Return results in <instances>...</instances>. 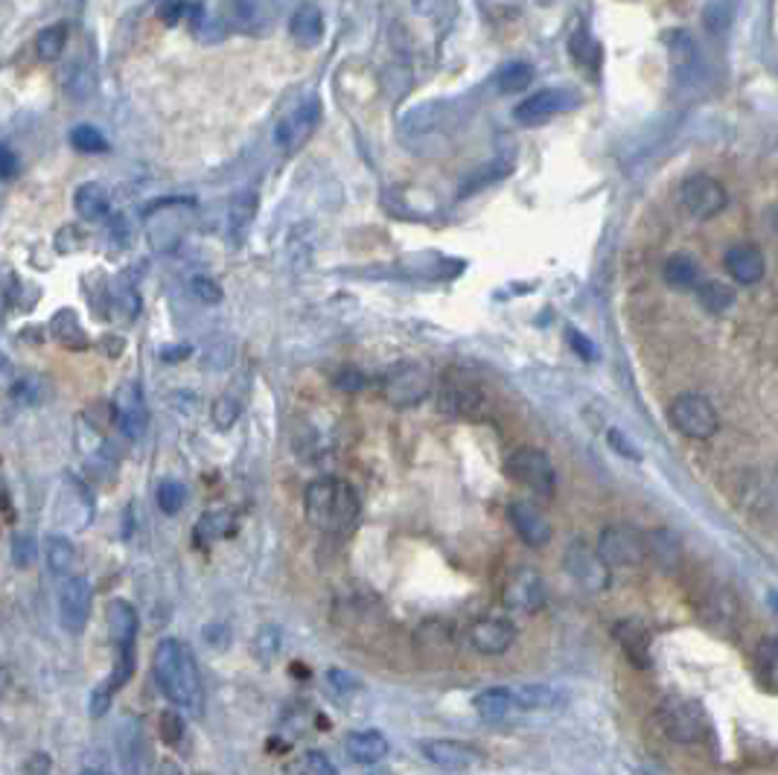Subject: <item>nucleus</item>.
I'll list each match as a JSON object with an SVG mask.
<instances>
[{
	"mask_svg": "<svg viewBox=\"0 0 778 775\" xmlns=\"http://www.w3.org/2000/svg\"><path fill=\"white\" fill-rule=\"evenodd\" d=\"M152 674L158 688L167 694L172 706H178L190 717H201V712H205V685H201L193 650L184 642L161 638L152 653Z\"/></svg>",
	"mask_w": 778,
	"mask_h": 775,
	"instance_id": "obj_1",
	"label": "nucleus"
},
{
	"mask_svg": "<svg viewBox=\"0 0 778 775\" xmlns=\"http://www.w3.org/2000/svg\"><path fill=\"white\" fill-rule=\"evenodd\" d=\"M303 507H307V519L316 525L318 530L341 537L350 534L362 516V501L359 493L345 478H318L307 487L303 496Z\"/></svg>",
	"mask_w": 778,
	"mask_h": 775,
	"instance_id": "obj_2",
	"label": "nucleus"
},
{
	"mask_svg": "<svg viewBox=\"0 0 778 775\" xmlns=\"http://www.w3.org/2000/svg\"><path fill=\"white\" fill-rule=\"evenodd\" d=\"M656 721L662 726L665 737L674 744H700L709 737V717L697 699L665 697L656 708Z\"/></svg>",
	"mask_w": 778,
	"mask_h": 775,
	"instance_id": "obj_3",
	"label": "nucleus"
},
{
	"mask_svg": "<svg viewBox=\"0 0 778 775\" xmlns=\"http://www.w3.org/2000/svg\"><path fill=\"white\" fill-rule=\"evenodd\" d=\"M670 426L686 435L691 440H709L715 438L717 429H720V417H717V408L711 406L709 397L702 394H679L668 408Z\"/></svg>",
	"mask_w": 778,
	"mask_h": 775,
	"instance_id": "obj_4",
	"label": "nucleus"
},
{
	"mask_svg": "<svg viewBox=\"0 0 778 775\" xmlns=\"http://www.w3.org/2000/svg\"><path fill=\"white\" fill-rule=\"evenodd\" d=\"M508 476L513 481H519L528 490L540 493V496H555L557 490V469L551 464L542 449H533V446H519L508 455Z\"/></svg>",
	"mask_w": 778,
	"mask_h": 775,
	"instance_id": "obj_5",
	"label": "nucleus"
},
{
	"mask_svg": "<svg viewBox=\"0 0 778 775\" xmlns=\"http://www.w3.org/2000/svg\"><path fill=\"white\" fill-rule=\"evenodd\" d=\"M382 394L391 406L409 408L423 403L429 394H432V377L423 365H415V361H402L397 368H391L382 379Z\"/></svg>",
	"mask_w": 778,
	"mask_h": 775,
	"instance_id": "obj_6",
	"label": "nucleus"
},
{
	"mask_svg": "<svg viewBox=\"0 0 778 775\" xmlns=\"http://www.w3.org/2000/svg\"><path fill=\"white\" fill-rule=\"evenodd\" d=\"M598 554L607 560L609 568L639 566V563L648 560V539L630 525H609V528L601 530Z\"/></svg>",
	"mask_w": 778,
	"mask_h": 775,
	"instance_id": "obj_7",
	"label": "nucleus"
},
{
	"mask_svg": "<svg viewBox=\"0 0 778 775\" xmlns=\"http://www.w3.org/2000/svg\"><path fill=\"white\" fill-rule=\"evenodd\" d=\"M318 123H321V102H298V106H295L292 111H286L278 120V126H275V147L286 155L298 152V149L312 138V131L318 129Z\"/></svg>",
	"mask_w": 778,
	"mask_h": 775,
	"instance_id": "obj_8",
	"label": "nucleus"
},
{
	"mask_svg": "<svg viewBox=\"0 0 778 775\" xmlns=\"http://www.w3.org/2000/svg\"><path fill=\"white\" fill-rule=\"evenodd\" d=\"M679 201H682L688 216L706 222V219H715V216L724 213L726 205H729V196H726L724 185L717 178L691 176L679 187Z\"/></svg>",
	"mask_w": 778,
	"mask_h": 775,
	"instance_id": "obj_9",
	"label": "nucleus"
},
{
	"mask_svg": "<svg viewBox=\"0 0 778 775\" xmlns=\"http://www.w3.org/2000/svg\"><path fill=\"white\" fill-rule=\"evenodd\" d=\"M117 758L123 775H152V746L138 717H123L117 729Z\"/></svg>",
	"mask_w": 778,
	"mask_h": 775,
	"instance_id": "obj_10",
	"label": "nucleus"
},
{
	"mask_svg": "<svg viewBox=\"0 0 778 775\" xmlns=\"http://www.w3.org/2000/svg\"><path fill=\"white\" fill-rule=\"evenodd\" d=\"M580 106V97L569 88H542V91L531 93L528 100H522L513 111L517 123L522 126H542L548 120H555L557 115H566L571 108Z\"/></svg>",
	"mask_w": 778,
	"mask_h": 775,
	"instance_id": "obj_11",
	"label": "nucleus"
},
{
	"mask_svg": "<svg viewBox=\"0 0 778 775\" xmlns=\"http://www.w3.org/2000/svg\"><path fill=\"white\" fill-rule=\"evenodd\" d=\"M562 560H566L569 575L575 577L584 589L604 592L609 586V566L601 554H598V548H589L586 543L575 539V543L566 548V557H562Z\"/></svg>",
	"mask_w": 778,
	"mask_h": 775,
	"instance_id": "obj_12",
	"label": "nucleus"
},
{
	"mask_svg": "<svg viewBox=\"0 0 778 775\" xmlns=\"http://www.w3.org/2000/svg\"><path fill=\"white\" fill-rule=\"evenodd\" d=\"M59 523L70 530H86L93 519V493L79 476L64 473L62 478V496H59Z\"/></svg>",
	"mask_w": 778,
	"mask_h": 775,
	"instance_id": "obj_13",
	"label": "nucleus"
},
{
	"mask_svg": "<svg viewBox=\"0 0 778 775\" xmlns=\"http://www.w3.org/2000/svg\"><path fill=\"white\" fill-rule=\"evenodd\" d=\"M438 408L443 415L458 417V420H481L490 411V399L478 385L449 382L440 388Z\"/></svg>",
	"mask_w": 778,
	"mask_h": 775,
	"instance_id": "obj_14",
	"label": "nucleus"
},
{
	"mask_svg": "<svg viewBox=\"0 0 778 775\" xmlns=\"http://www.w3.org/2000/svg\"><path fill=\"white\" fill-rule=\"evenodd\" d=\"M91 584L86 577H68L59 592V618L70 636H79L91 618Z\"/></svg>",
	"mask_w": 778,
	"mask_h": 775,
	"instance_id": "obj_15",
	"label": "nucleus"
},
{
	"mask_svg": "<svg viewBox=\"0 0 778 775\" xmlns=\"http://www.w3.org/2000/svg\"><path fill=\"white\" fill-rule=\"evenodd\" d=\"M505 607L513 609V613L531 615L537 609H542L546 604V584H542L540 572L522 566L517 568L513 575L508 577V586H505Z\"/></svg>",
	"mask_w": 778,
	"mask_h": 775,
	"instance_id": "obj_16",
	"label": "nucleus"
},
{
	"mask_svg": "<svg viewBox=\"0 0 778 775\" xmlns=\"http://www.w3.org/2000/svg\"><path fill=\"white\" fill-rule=\"evenodd\" d=\"M513 642H517V627H513L508 618L485 615V618L472 622L470 645L476 647L481 656H501V653L510 650Z\"/></svg>",
	"mask_w": 778,
	"mask_h": 775,
	"instance_id": "obj_17",
	"label": "nucleus"
},
{
	"mask_svg": "<svg viewBox=\"0 0 778 775\" xmlns=\"http://www.w3.org/2000/svg\"><path fill=\"white\" fill-rule=\"evenodd\" d=\"M724 266L738 286H756L767 275V257L752 242H735L724 257Z\"/></svg>",
	"mask_w": 778,
	"mask_h": 775,
	"instance_id": "obj_18",
	"label": "nucleus"
},
{
	"mask_svg": "<svg viewBox=\"0 0 778 775\" xmlns=\"http://www.w3.org/2000/svg\"><path fill=\"white\" fill-rule=\"evenodd\" d=\"M510 525L517 528L522 543H528L531 548H546L555 537V528L546 519V514L531 501H513L510 505Z\"/></svg>",
	"mask_w": 778,
	"mask_h": 775,
	"instance_id": "obj_19",
	"label": "nucleus"
},
{
	"mask_svg": "<svg viewBox=\"0 0 778 775\" xmlns=\"http://www.w3.org/2000/svg\"><path fill=\"white\" fill-rule=\"evenodd\" d=\"M616 633V642L621 645L627 659L636 665V668H650V659H654V650H650V629L639 622V618H621V622L612 627Z\"/></svg>",
	"mask_w": 778,
	"mask_h": 775,
	"instance_id": "obj_20",
	"label": "nucleus"
},
{
	"mask_svg": "<svg viewBox=\"0 0 778 775\" xmlns=\"http://www.w3.org/2000/svg\"><path fill=\"white\" fill-rule=\"evenodd\" d=\"M114 423L129 440H138L147 429V408L134 385H123L114 399Z\"/></svg>",
	"mask_w": 778,
	"mask_h": 775,
	"instance_id": "obj_21",
	"label": "nucleus"
},
{
	"mask_svg": "<svg viewBox=\"0 0 778 775\" xmlns=\"http://www.w3.org/2000/svg\"><path fill=\"white\" fill-rule=\"evenodd\" d=\"M423 755L432 761L435 767L440 769H467L478 761L476 749H470L467 744H458V741H449V737H432V741H423L420 744Z\"/></svg>",
	"mask_w": 778,
	"mask_h": 775,
	"instance_id": "obj_22",
	"label": "nucleus"
},
{
	"mask_svg": "<svg viewBox=\"0 0 778 775\" xmlns=\"http://www.w3.org/2000/svg\"><path fill=\"white\" fill-rule=\"evenodd\" d=\"M662 277H665V284H668L670 289H677V292H697V289L706 284L700 262L694 260L691 254H682V251L670 254L668 260H665Z\"/></svg>",
	"mask_w": 778,
	"mask_h": 775,
	"instance_id": "obj_23",
	"label": "nucleus"
},
{
	"mask_svg": "<svg viewBox=\"0 0 778 775\" xmlns=\"http://www.w3.org/2000/svg\"><path fill=\"white\" fill-rule=\"evenodd\" d=\"M347 755L356 761V764H365V767H373L388 755V737L379 729H362L350 732L345 741Z\"/></svg>",
	"mask_w": 778,
	"mask_h": 775,
	"instance_id": "obj_24",
	"label": "nucleus"
},
{
	"mask_svg": "<svg viewBox=\"0 0 778 775\" xmlns=\"http://www.w3.org/2000/svg\"><path fill=\"white\" fill-rule=\"evenodd\" d=\"M106 622H109V636L114 642V647H131L134 638H138V613L131 607L129 600L114 598L109 604V613H106Z\"/></svg>",
	"mask_w": 778,
	"mask_h": 775,
	"instance_id": "obj_25",
	"label": "nucleus"
},
{
	"mask_svg": "<svg viewBox=\"0 0 778 775\" xmlns=\"http://www.w3.org/2000/svg\"><path fill=\"white\" fill-rule=\"evenodd\" d=\"M289 32L301 47H318L325 39V12L316 3H303V7L295 9Z\"/></svg>",
	"mask_w": 778,
	"mask_h": 775,
	"instance_id": "obj_26",
	"label": "nucleus"
},
{
	"mask_svg": "<svg viewBox=\"0 0 778 775\" xmlns=\"http://www.w3.org/2000/svg\"><path fill=\"white\" fill-rule=\"evenodd\" d=\"M472 706H476L481 721L499 723L505 721L513 708H517V697H513V688H501V685H496V688H485V692L478 694Z\"/></svg>",
	"mask_w": 778,
	"mask_h": 775,
	"instance_id": "obj_27",
	"label": "nucleus"
},
{
	"mask_svg": "<svg viewBox=\"0 0 778 775\" xmlns=\"http://www.w3.org/2000/svg\"><path fill=\"white\" fill-rule=\"evenodd\" d=\"M73 205H77V213L86 219V222H100L106 219L111 210L109 192L102 190L100 185H82L73 192Z\"/></svg>",
	"mask_w": 778,
	"mask_h": 775,
	"instance_id": "obj_28",
	"label": "nucleus"
},
{
	"mask_svg": "<svg viewBox=\"0 0 778 775\" xmlns=\"http://www.w3.org/2000/svg\"><path fill=\"white\" fill-rule=\"evenodd\" d=\"M50 332H53V338L59 341V345L70 347V350H86L88 347L86 330L79 327V318L70 312V309H62V312L53 315V321H50Z\"/></svg>",
	"mask_w": 778,
	"mask_h": 775,
	"instance_id": "obj_29",
	"label": "nucleus"
},
{
	"mask_svg": "<svg viewBox=\"0 0 778 775\" xmlns=\"http://www.w3.org/2000/svg\"><path fill=\"white\" fill-rule=\"evenodd\" d=\"M77 563V545L70 543L68 537H47V566H50V572L56 577H70Z\"/></svg>",
	"mask_w": 778,
	"mask_h": 775,
	"instance_id": "obj_30",
	"label": "nucleus"
},
{
	"mask_svg": "<svg viewBox=\"0 0 778 775\" xmlns=\"http://www.w3.org/2000/svg\"><path fill=\"white\" fill-rule=\"evenodd\" d=\"M645 539H648V557H654L662 568L677 566L679 557H682V548H679V539L670 530H650V534H645Z\"/></svg>",
	"mask_w": 778,
	"mask_h": 775,
	"instance_id": "obj_31",
	"label": "nucleus"
},
{
	"mask_svg": "<svg viewBox=\"0 0 778 775\" xmlns=\"http://www.w3.org/2000/svg\"><path fill=\"white\" fill-rule=\"evenodd\" d=\"M513 697H517V708H557L562 706V694L551 685H519L513 688Z\"/></svg>",
	"mask_w": 778,
	"mask_h": 775,
	"instance_id": "obj_32",
	"label": "nucleus"
},
{
	"mask_svg": "<svg viewBox=\"0 0 778 775\" xmlns=\"http://www.w3.org/2000/svg\"><path fill=\"white\" fill-rule=\"evenodd\" d=\"M68 41H70L68 23H53V27H47V30L39 32V39H36V53H39V59H44V62H56V59H62V53L68 50Z\"/></svg>",
	"mask_w": 778,
	"mask_h": 775,
	"instance_id": "obj_33",
	"label": "nucleus"
},
{
	"mask_svg": "<svg viewBox=\"0 0 778 775\" xmlns=\"http://www.w3.org/2000/svg\"><path fill=\"white\" fill-rule=\"evenodd\" d=\"M697 300L700 307L711 315H724L735 307V292L720 280H706V284L697 289Z\"/></svg>",
	"mask_w": 778,
	"mask_h": 775,
	"instance_id": "obj_34",
	"label": "nucleus"
},
{
	"mask_svg": "<svg viewBox=\"0 0 778 775\" xmlns=\"http://www.w3.org/2000/svg\"><path fill=\"white\" fill-rule=\"evenodd\" d=\"M429 645H435V650H432L435 659H443V656H449V653H452V629H449V624L426 622L423 627L417 629V647H420V650H426Z\"/></svg>",
	"mask_w": 778,
	"mask_h": 775,
	"instance_id": "obj_35",
	"label": "nucleus"
},
{
	"mask_svg": "<svg viewBox=\"0 0 778 775\" xmlns=\"http://www.w3.org/2000/svg\"><path fill=\"white\" fill-rule=\"evenodd\" d=\"M257 216V192L246 190L233 196L231 201V239H239L251 228Z\"/></svg>",
	"mask_w": 778,
	"mask_h": 775,
	"instance_id": "obj_36",
	"label": "nucleus"
},
{
	"mask_svg": "<svg viewBox=\"0 0 778 775\" xmlns=\"http://www.w3.org/2000/svg\"><path fill=\"white\" fill-rule=\"evenodd\" d=\"M533 68L528 62H510L496 73V88L499 93H519L525 88H531Z\"/></svg>",
	"mask_w": 778,
	"mask_h": 775,
	"instance_id": "obj_37",
	"label": "nucleus"
},
{
	"mask_svg": "<svg viewBox=\"0 0 778 775\" xmlns=\"http://www.w3.org/2000/svg\"><path fill=\"white\" fill-rule=\"evenodd\" d=\"M231 514L228 510H208V514L201 516L199 525H196V543L208 545L213 543V539L225 537L228 530H231Z\"/></svg>",
	"mask_w": 778,
	"mask_h": 775,
	"instance_id": "obj_38",
	"label": "nucleus"
},
{
	"mask_svg": "<svg viewBox=\"0 0 778 775\" xmlns=\"http://www.w3.org/2000/svg\"><path fill=\"white\" fill-rule=\"evenodd\" d=\"M255 656L262 662V665H269V662L278 659L280 647H283V633H280V627H275V624H262L260 629H257L255 636Z\"/></svg>",
	"mask_w": 778,
	"mask_h": 775,
	"instance_id": "obj_39",
	"label": "nucleus"
},
{
	"mask_svg": "<svg viewBox=\"0 0 778 775\" xmlns=\"http://www.w3.org/2000/svg\"><path fill=\"white\" fill-rule=\"evenodd\" d=\"M111 307H114V315L120 318V321H134L140 312L138 289H134L131 284L114 286V292H111Z\"/></svg>",
	"mask_w": 778,
	"mask_h": 775,
	"instance_id": "obj_40",
	"label": "nucleus"
},
{
	"mask_svg": "<svg viewBox=\"0 0 778 775\" xmlns=\"http://www.w3.org/2000/svg\"><path fill=\"white\" fill-rule=\"evenodd\" d=\"M187 501V487L181 481H176V478H167V481L158 484V507H161L163 514H178L181 507H184Z\"/></svg>",
	"mask_w": 778,
	"mask_h": 775,
	"instance_id": "obj_41",
	"label": "nucleus"
},
{
	"mask_svg": "<svg viewBox=\"0 0 778 775\" xmlns=\"http://www.w3.org/2000/svg\"><path fill=\"white\" fill-rule=\"evenodd\" d=\"M70 143H73L79 152L88 155L106 152V149H109V140L102 138V131L93 129V126H77V129L70 131Z\"/></svg>",
	"mask_w": 778,
	"mask_h": 775,
	"instance_id": "obj_42",
	"label": "nucleus"
},
{
	"mask_svg": "<svg viewBox=\"0 0 778 775\" xmlns=\"http://www.w3.org/2000/svg\"><path fill=\"white\" fill-rule=\"evenodd\" d=\"M64 88H68V97L73 100H88L93 91V73L86 64H73L64 77Z\"/></svg>",
	"mask_w": 778,
	"mask_h": 775,
	"instance_id": "obj_43",
	"label": "nucleus"
},
{
	"mask_svg": "<svg viewBox=\"0 0 778 775\" xmlns=\"http://www.w3.org/2000/svg\"><path fill=\"white\" fill-rule=\"evenodd\" d=\"M9 397L16 399L18 406H39L44 399V382L39 377H21L9 388Z\"/></svg>",
	"mask_w": 778,
	"mask_h": 775,
	"instance_id": "obj_44",
	"label": "nucleus"
},
{
	"mask_svg": "<svg viewBox=\"0 0 778 775\" xmlns=\"http://www.w3.org/2000/svg\"><path fill=\"white\" fill-rule=\"evenodd\" d=\"M213 423L219 429H231L233 423L239 420V399L233 394H222V397L213 403V411H210Z\"/></svg>",
	"mask_w": 778,
	"mask_h": 775,
	"instance_id": "obj_45",
	"label": "nucleus"
},
{
	"mask_svg": "<svg viewBox=\"0 0 778 775\" xmlns=\"http://www.w3.org/2000/svg\"><path fill=\"white\" fill-rule=\"evenodd\" d=\"M190 292H193L196 298L201 300V304H208V307H217V304H222V298H225L222 286L205 275H196L193 280H190Z\"/></svg>",
	"mask_w": 778,
	"mask_h": 775,
	"instance_id": "obj_46",
	"label": "nucleus"
},
{
	"mask_svg": "<svg viewBox=\"0 0 778 775\" xmlns=\"http://www.w3.org/2000/svg\"><path fill=\"white\" fill-rule=\"evenodd\" d=\"M36 554H39V548L32 543V537H27V534L12 537V560H16L18 568H30L36 563Z\"/></svg>",
	"mask_w": 778,
	"mask_h": 775,
	"instance_id": "obj_47",
	"label": "nucleus"
},
{
	"mask_svg": "<svg viewBox=\"0 0 778 775\" xmlns=\"http://www.w3.org/2000/svg\"><path fill=\"white\" fill-rule=\"evenodd\" d=\"M303 769H307V775H339L336 764L321 749H309L303 758Z\"/></svg>",
	"mask_w": 778,
	"mask_h": 775,
	"instance_id": "obj_48",
	"label": "nucleus"
},
{
	"mask_svg": "<svg viewBox=\"0 0 778 775\" xmlns=\"http://www.w3.org/2000/svg\"><path fill=\"white\" fill-rule=\"evenodd\" d=\"M161 735L167 744H178V741H181V735H184V721H181L176 712H163L161 714Z\"/></svg>",
	"mask_w": 778,
	"mask_h": 775,
	"instance_id": "obj_49",
	"label": "nucleus"
},
{
	"mask_svg": "<svg viewBox=\"0 0 778 775\" xmlns=\"http://www.w3.org/2000/svg\"><path fill=\"white\" fill-rule=\"evenodd\" d=\"M327 679H330L332 688H336V692H341V694L359 692V688H362V683H359V676L347 674V670H339V668H332L330 674H327Z\"/></svg>",
	"mask_w": 778,
	"mask_h": 775,
	"instance_id": "obj_50",
	"label": "nucleus"
},
{
	"mask_svg": "<svg viewBox=\"0 0 778 775\" xmlns=\"http://www.w3.org/2000/svg\"><path fill=\"white\" fill-rule=\"evenodd\" d=\"M607 440H609V446H612V449H616L618 455H625V458H632V461H639V458H641L639 449H636V446H632L630 440H627L625 435H621V431H618V429H609Z\"/></svg>",
	"mask_w": 778,
	"mask_h": 775,
	"instance_id": "obj_51",
	"label": "nucleus"
},
{
	"mask_svg": "<svg viewBox=\"0 0 778 775\" xmlns=\"http://www.w3.org/2000/svg\"><path fill=\"white\" fill-rule=\"evenodd\" d=\"M566 338H569V345L575 347V354H578L580 359H595V345L586 336H580L575 327H569V330H566Z\"/></svg>",
	"mask_w": 778,
	"mask_h": 775,
	"instance_id": "obj_52",
	"label": "nucleus"
},
{
	"mask_svg": "<svg viewBox=\"0 0 778 775\" xmlns=\"http://www.w3.org/2000/svg\"><path fill=\"white\" fill-rule=\"evenodd\" d=\"M23 775H50V755L32 753L23 761Z\"/></svg>",
	"mask_w": 778,
	"mask_h": 775,
	"instance_id": "obj_53",
	"label": "nucleus"
},
{
	"mask_svg": "<svg viewBox=\"0 0 778 775\" xmlns=\"http://www.w3.org/2000/svg\"><path fill=\"white\" fill-rule=\"evenodd\" d=\"M190 12V7H187L184 0H163V7H161V18L167 23H178L181 18Z\"/></svg>",
	"mask_w": 778,
	"mask_h": 775,
	"instance_id": "obj_54",
	"label": "nucleus"
},
{
	"mask_svg": "<svg viewBox=\"0 0 778 775\" xmlns=\"http://www.w3.org/2000/svg\"><path fill=\"white\" fill-rule=\"evenodd\" d=\"M336 385H339L341 391H359V388L365 385V377L359 374V370L347 368V370H341L339 379H336Z\"/></svg>",
	"mask_w": 778,
	"mask_h": 775,
	"instance_id": "obj_55",
	"label": "nucleus"
},
{
	"mask_svg": "<svg viewBox=\"0 0 778 775\" xmlns=\"http://www.w3.org/2000/svg\"><path fill=\"white\" fill-rule=\"evenodd\" d=\"M16 169H18L16 152H12L9 147H3L0 149V176H3V181H9V178L16 176Z\"/></svg>",
	"mask_w": 778,
	"mask_h": 775,
	"instance_id": "obj_56",
	"label": "nucleus"
},
{
	"mask_svg": "<svg viewBox=\"0 0 778 775\" xmlns=\"http://www.w3.org/2000/svg\"><path fill=\"white\" fill-rule=\"evenodd\" d=\"M415 9L423 12V16H438L440 9H443V0H415Z\"/></svg>",
	"mask_w": 778,
	"mask_h": 775,
	"instance_id": "obj_57",
	"label": "nucleus"
},
{
	"mask_svg": "<svg viewBox=\"0 0 778 775\" xmlns=\"http://www.w3.org/2000/svg\"><path fill=\"white\" fill-rule=\"evenodd\" d=\"M154 775H184V773H181V767H178L176 761L163 758L161 764H158V773H154Z\"/></svg>",
	"mask_w": 778,
	"mask_h": 775,
	"instance_id": "obj_58",
	"label": "nucleus"
},
{
	"mask_svg": "<svg viewBox=\"0 0 778 775\" xmlns=\"http://www.w3.org/2000/svg\"><path fill=\"white\" fill-rule=\"evenodd\" d=\"M102 345H109V347H106V350H109V356L123 354V338H106Z\"/></svg>",
	"mask_w": 778,
	"mask_h": 775,
	"instance_id": "obj_59",
	"label": "nucleus"
},
{
	"mask_svg": "<svg viewBox=\"0 0 778 775\" xmlns=\"http://www.w3.org/2000/svg\"><path fill=\"white\" fill-rule=\"evenodd\" d=\"M764 222H767V228H770V231L778 237V208L767 210V216H764Z\"/></svg>",
	"mask_w": 778,
	"mask_h": 775,
	"instance_id": "obj_60",
	"label": "nucleus"
},
{
	"mask_svg": "<svg viewBox=\"0 0 778 775\" xmlns=\"http://www.w3.org/2000/svg\"><path fill=\"white\" fill-rule=\"evenodd\" d=\"M79 775H111V773H109V769H82V773H79Z\"/></svg>",
	"mask_w": 778,
	"mask_h": 775,
	"instance_id": "obj_61",
	"label": "nucleus"
},
{
	"mask_svg": "<svg viewBox=\"0 0 778 775\" xmlns=\"http://www.w3.org/2000/svg\"><path fill=\"white\" fill-rule=\"evenodd\" d=\"M767 600H770V607L778 613V592H770V595H767Z\"/></svg>",
	"mask_w": 778,
	"mask_h": 775,
	"instance_id": "obj_62",
	"label": "nucleus"
}]
</instances>
